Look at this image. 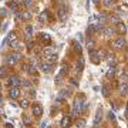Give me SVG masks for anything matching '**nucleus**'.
<instances>
[{"instance_id":"f257e3e1","label":"nucleus","mask_w":128,"mask_h":128,"mask_svg":"<svg viewBox=\"0 0 128 128\" xmlns=\"http://www.w3.org/2000/svg\"><path fill=\"white\" fill-rule=\"evenodd\" d=\"M84 105H85V103H84L81 98H77L76 101H74V105H73V112H71V117H77V114L83 111V107H84Z\"/></svg>"},{"instance_id":"f03ea898","label":"nucleus","mask_w":128,"mask_h":128,"mask_svg":"<svg viewBox=\"0 0 128 128\" xmlns=\"http://www.w3.org/2000/svg\"><path fill=\"white\" fill-rule=\"evenodd\" d=\"M21 60V54L19 51H16L14 54H9L6 57V64L7 65H14V64L17 63V61H20Z\"/></svg>"},{"instance_id":"7ed1b4c3","label":"nucleus","mask_w":128,"mask_h":128,"mask_svg":"<svg viewBox=\"0 0 128 128\" xmlns=\"http://www.w3.org/2000/svg\"><path fill=\"white\" fill-rule=\"evenodd\" d=\"M21 81H23V80H20L17 76H10L9 80H7V84H9V87H20V85H21Z\"/></svg>"},{"instance_id":"20e7f679","label":"nucleus","mask_w":128,"mask_h":128,"mask_svg":"<svg viewBox=\"0 0 128 128\" xmlns=\"http://www.w3.org/2000/svg\"><path fill=\"white\" fill-rule=\"evenodd\" d=\"M67 14H68V12H67V7L65 6H60L57 10V16L60 20H65L67 19Z\"/></svg>"},{"instance_id":"39448f33","label":"nucleus","mask_w":128,"mask_h":128,"mask_svg":"<svg viewBox=\"0 0 128 128\" xmlns=\"http://www.w3.org/2000/svg\"><path fill=\"white\" fill-rule=\"evenodd\" d=\"M40 70L43 71V73H51L53 71V68H54V64H48V63H40Z\"/></svg>"},{"instance_id":"423d86ee","label":"nucleus","mask_w":128,"mask_h":128,"mask_svg":"<svg viewBox=\"0 0 128 128\" xmlns=\"http://www.w3.org/2000/svg\"><path fill=\"white\" fill-rule=\"evenodd\" d=\"M9 97L13 100H16L20 97V88L19 87H10V91H9Z\"/></svg>"},{"instance_id":"0eeeda50","label":"nucleus","mask_w":128,"mask_h":128,"mask_svg":"<svg viewBox=\"0 0 128 128\" xmlns=\"http://www.w3.org/2000/svg\"><path fill=\"white\" fill-rule=\"evenodd\" d=\"M31 112H33L34 117H41V114H43V107L40 104H34L31 107Z\"/></svg>"},{"instance_id":"6e6552de","label":"nucleus","mask_w":128,"mask_h":128,"mask_svg":"<svg viewBox=\"0 0 128 128\" xmlns=\"http://www.w3.org/2000/svg\"><path fill=\"white\" fill-rule=\"evenodd\" d=\"M67 73H68V65H63V67H61V70H60V73H58V76L56 77V81H57V83L61 81V78H63Z\"/></svg>"},{"instance_id":"1a4fd4ad","label":"nucleus","mask_w":128,"mask_h":128,"mask_svg":"<svg viewBox=\"0 0 128 128\" xmlns=\"http://www.w3.org/2000/svg\"><path fill=\"white\" fill-rule=\"evenodd\" d=\"M112 46L115 47V48H122V47L125 46V39L124 37H120V39H117V40H114V43H112Z\"/></svg>"},{"instance_id":"9d476101","label":"nucleus","mask_w":128,"mask_h":128,"mask_svg":"<svg viewBox=\"0 0 128 128\" xmlns=\"http://www.w3.org/2000/svg\"><path fill=\"white\" fill-rule=\"evenodd\" d=\"M115 30H117V33H120V34H125V31H127V26L122 23V21H120L118 24H115Z\"/></svg>"},{"instance_id":"9b49d317","label":"nucleus","mask_w":128,"mask_h":128,"mask_svg":"<svg viewBox=\"0 0 128 128\" xmlns=\"http://www.w3.org/2000/svg\"><path fill=\"white\" fill-rule=\"evenodd\" d=\"M7 7L10 9V12H13V13H19V3H16L14 0L9 1V3H7Z\"/></svg>"},{"instance_id":"f8f14e48","label":"nucleus","mask_w":128,"mask_h":128,"mask_svg":"<svg viewBox=\"0 0 128 128\" xmlns=\"http://www.w3.org/2000/svg\"><path fill=\"white\" fill-rule=\"evenodd\" d=\"M90 51V57H91V60H93L94 63L97 64V63H100V54H98V51H95V50H88Z\"/></svg>"},{"instance_id":"ddd939ff","label":"nucleus","mask_w":128,"mask_h":128,"mask_svg":"<svg viewBox=\"0 0 128 128\" xmlns=\"http://www.w3.org/2000/svg\"><path fill=\"white\" fill-rule=\"evenodd\" d=\"M10 47H12V48L14 50V51H20V50L23 48V46H21V43H20V41H17V40L12 41V43H10Z\"/></svg>"},{"instance_id":"4468645a","label":"nucleus","mask_w":128,"mask_h":128,"mask_svg":"<svg viewBox=\"0 0 128 128\" xmlns=\"http://www.w3.org/2000/svg\"><path fill=\"white\" fill-rule=\"evenodd\" d=\"M19 20H30L31 19V13L30 12H21L20 14H17Z\"/></svg>"},{"instance_id":"2eb2a0df","label":"nucleus","mask_w":128,"mask_h":128,"mask_svg":"<svg viewBox=\"0 0 128 128\" xmlns=\"http://www.w3.org/2000/svg\"><path fill=\"white\" fill-rule=\"evenodd\" d=\"M53 54H56V50H54L53 47H46V48H43V56H44V57H48V56H53Z\"/></svg>"},{"instance_id":"dca6fc26","label":"nucleus","mask_w":128,"mask_h":128,"mask_svg":"<svg viewBox=\"0 0 128 128\" xmlns=\"http://www.w3.org/2000/svg\"><path fill=\"white\" fill-rule=\"evenodd\" d=\"M101 118H103V110L98 108V110H97V114H95V118H94V125H98L100 121H101Z\"/></svg>"},{"instance_id":"f3484780","label":"nucleus","mask_w":128,"mask_h":128,"mask_svg":"<svg viewBox=\"0 0 128 128\" xmlns=\"http://www.w3.org/2000/svg\"><path fill=\"white\" fill-rule=\"evenodd\" d=\"M76 70L78 71V73H81V71L84 70V58L83 57L78 58V61H77V64H76Z\"/></svg>"},{"instance_id":"a211bd4d","label":"nucleus","mask_w":128,"mask_h":128,"mask_svg":"<svg viewBox=\"0 0 128 128\" xmlns=\"http://www.w3.org/2000/svg\"><path fill=\"white\" fill-rule=\"evenodd\" d=\"M120 93L121 94H128V83H122L121 81V84H120Z\"/></svg>"},{"instance_id":"6ab92c4d","label":"nucleus","mask_w":128,"mask_h":128,"mask_svg":"<svg viewBox=\"0 0 128 128\" xmlns=\"http://www.w3.org/2000/svg\"><path fill=\"white\" fill-rule=\"evenodd\" d=\"M47 17H48V13H47V10H44V12L40 13V16H39V21H40V23H46Z\"/></svg>"},{"instance_id":"aec40b11","label":"nucleus","mask_w":128,"mask_h":128,"mask_svg":"<svg viewBox=\"0 0 128 128\" xmlns=\"http://www.w3.org/2000/svg\"><path fill=\"white\" fill-rule=\"evenodd\" d=\"M70 122H71L70 117H64L63 120H61V127H63V128H68V127H70Z\"/></svg>"},{"instance_id":"412c9836","label":"nucleus","mask_w":128,"mask_h":128,"mask_svg":"<svg viewBox=\"0 0 128 128\" xmlns=\"http://www.w3.org/2000/svg\"><path fill=\"white\" fill-rule=\"evenodd\" d=\"M103 33H104L105 37H111L112 33H114V29H112V27H104V29H103Z\"/></svg>"},{"instance_id":"4be33fe9","label":"nucleus","mask_w":128,"mask_h":128,"mask_svg":"<svg viewBox=\"0 0 128 128\" xmlns=\"http://www.w3.org/2000/svg\"><path fill=\"white\" fill-rule=\"evenodd\" d=\"M40 39L43 43H47V44H50V41H51V39H50V36L47 34V33H41L40 34Z\"/></svg>"},{"instance_id":"5701e85b","label":"nucleus","mask_w":128,"mask_h":128,"mask_svg":"<svg viewBox=\"0 0 128 128\" xmlns=\"http://www.w3.org/2000/svg\"><path fill=\"white\" fill-rule=\"evenodd\" d=\"M56 61H57V54H53V56L46 57V63H48V64H54Z\"/></svg>"},{"instance_id":"b1692460","label":"nucleus","mask_w":128,"mask_h":128,"mask_svg":"<svg viewBox=\"0 0 128 128\" xmlns=\"http://www.w3.org/2000/svg\"><path fill=\"white\" fill-rule=\"evenodd\" d=\"M115 71H117V68L114 67V65H112V67H110V68H108V71H107V77H108V78L114 77V76H115Z\"/></svg>"},{"instance_id":"393cba45","label":"nucleus","mask_w":128,"mask_h":128,"mask_svg":"<svg viewBox=\"0 0 128 128\" xmlns=\"http://www.w3.org/2000/svg\"><path fill=\"white\" fill-rule=\"evenodd\" d=\"M21 87H24V88H31L33 87V85H31V81H29V80H23V81H21Z\"/></svg>"},{"instance_id":"a878e982","label":"nucleus","mask_w":128,"mask_h":128,"mask_svg":"<svg viewBox=\"0 0 128 128\" xmlns=\"http://www.w3.org/2000/svg\"><path fill=\"white\" fill-rule=\"evenodd\" d=\"M7 77V68L6 67H0V78Z\"/></svg>"},{"instance_id":"bb28decb","label":"nucleus","mask_w":128,"mask_h":128,"mask_svg":"<svg viewBox=\"0 0 128 128\" xmlns=\"http://www.w3.org/2000/svg\"><path fill=\"white\" fill-rule=\"evenodd\" d=\"M103 95H104V97H108V95H110V87H108V85H103Z\"/></svg>"},{"instance_id":"cd10ccee","label":"nucleus","mask_w":128,"mask_h":128,"mask_svg":"<svg viewBox=\"0 0 128 128\" xmlns=\"http://www.w3.org/2000/svg\"><path fill=\"white\" fill-rule=\"evenodd\" d=\"M77 128H85V120H77Z\"/></svg>"},{"instance_id":"c85d7f7f","label":"nucleus","mask_w":128,"mask_h":128,"mask_svg":"<svg viewBox=\"0 0 128 128\" xmlns=\"http://www.w3.org/2000/svg\"><path fill=\"white\" fill-rule=\"evenodd\" d=\"M110 21H111V23H114V24H118L121 20H120V17H118V16H111V17H110Z\"/></svg>"},{"instance_id":"c756f323","label":"nucleus","mask_w":128,"mask_h":128,"mask_svg":"<svg viewBox=\"0 0 128 128\" xmlns=\"http://www.w3.org/2000/svg\"><path fill=\"white\" fill-rule=\"evenodd\" d=\"M14 40H17V39H16V33H10V34L7 36V39H6V41H10V43L14 41Z\"/></svg>"},{"instance_id":"7c9ffc66","label":"nucleus","mask_w":128,"mask_h":128,"mask_svg":"<svg viewBox=\"0 0 128 128\" xmlns=\"http://www.w3.org/2000/svg\"><path fill=\"white\" fill-rule=\"evenodd\" d=\"M33 31H34L33 26H26V34H27V36H31V34H33Z\"/></svg>"},{"instance_id":"2f4dec72","label":"nucleus","mask_w":128,"mask_h":128,"mask_svg":"<svg viewBox=\"0 0 128 128\" xmlns=\"http://www.w3.org/2000/svg\"><path fill=\"white\" fill-rule=\"evenodd\" d=\"M107 60H108V63L110 64H112V63H115V56L114 54H107Z\"/></svg>"},{"instance_id":"473e14b6","label":"nucleus","mask_w":128,"mask_h":128,"mask_svg":"<svg viewBox=\"0 0 128 128\" xmlns=\"http://www.w3.org/2000/svg\"><path fill=\"white\" fill-rule=\"evenodd\" d=\"M29 100H21V101H20V107H21V108H27V107H29Z\"/></svg>"},{"instance_id":"72a5a7b5","label":"nucleus","mask_w":128,"mask_h":128,"mask_svg":"<svg viewBox=\"0 0 128 128\" xmlns=\"http://www.w3.org/2000/svg\"><path fill=\"white\" fill-rule=\"evenodd\" d=\"M103 3H104L105 7H111L114 4V0H103Z\"/></svg>"},{"instance_id":"f704fd0d","label":"nucleus","mask_w":128,"mask_h":128,"mask_svg":"<svg viewBox=\"0 0 128 128\" xmlns=\"http://www.w3.org/2000/svg\"><path fill=\"white\" fill-rule=\"evenodd\" d=\"M98 20H100V23H105V20H107V16H105L104 13H101L98 16Z\"/></svg>"},{"instance_id":"c9c22d12","label":"nucleus","mask_w":128,"mask_h":128,"mask_svg":"<svg viewBox=\"0 0 128 128\" xmlns=\"http://www.w3.org/2000/svg\"><path fill=\"white\" fill-rule=\"evenodd\" d=\"M74 48H76V51L78 53V54H81V44H80V43H76V44H74Z\"/></svg>"},{"instance_id":"e433bc0d","label":"nucleus","mask_w":128,"mask_h":128,"mask_svg":"<svg viewBox=\"0 0 128 128\" xmlns=\"http://www.w3.org/2000/svg\"><path fill=\"white\" fill-rule=\"evenodd\" d=\"M121 81L122 83H128V74H124V76L121 77Z\"/></svg>"},{"instance_id":"4c0bfd02","label":"nucleus","mask_w":128,"mask_h":128,"mask_svg":"<svg viewBox=\"0 0 128 128\" xmlns=\"http://www.w3.org/2000/svg\"><path fill=\"white\" fill-rule=\"evenodd\" d=\"M24 4H26L27 7H31V6H33V1H31V0H26V3H24Z\"/></svg>"},{"instance_id":"58836bf2","label":"nucleus","mask_w":128,"mask_h":128,"mask_svg":"<svg viewBox=\"0 0 128 128\" xmlns=\"http://www.w3.org/2000/svg\"><path fill=\"white\" fill-rule=\"evenodd\" d=\"M40 128H48V122H47V121H43V122H41V127Z\"/></svg>"},{"instance_id":"ea45409f","label":"nucleus","mask_w":128,"mask_h":128,"mask_svg":"<svg viewBox=\"0 0 128 128\" xmlns=\"http://www.w3.org/2000/svg\"><path fill=\"white\" fill-rule=\"evenodd\" d=\"M23 120H24V122H26V125H29V124H30V120H29V118H27L26 115L23 117Z\"/></svg>"},{"instance_id":"a19ab883","label":"nucleus","mask_w":128,"mask_h":128,"mask_svg":"<svg viewBox=\"0 0 128 128\" xmlns=\"http://www.w3.org/2000/svg\"><path fill=\"white\" fill-rule=\"evenodd\" d=\"M14 1H16V3H19V4H20V3H21V4H24V3H26V0H14Z\"/></svg>"},{"instance_id":"79ce46f5","label":"nucleus","mask_w":128,"mask_h":128,"mask_svg":"<svg viewBox=\"0 0 128 128\" xmlns=\"http://www.w3.org/2000/svg\"><path fill=\"white\" fill-rule=\"evenodd\" d=\"M93 3H94V4H98V3H100V0H93Z\"/></svg>"},{"instance_id":"37998d69","label":"nucleus","mask_w":128,"mask_h":128,"mask_svg":"<svg viewBox=\"0 0 128 128\" xmlns=\"http://www.w3.org/2000/svg\"><path fill=\"white\" fill-rule=\"evenodd\" d=\"M127 117H128V105H127Z\"/></svg>"},{"instance_id":"c03bdc74","label":"nucleus","mask_w":128,"mask_h":128,"mask_svg":"<svg viewBox=\"0 0 128 128\" xmlns=\"http://www.w3.org/2000/svg\"><path fill=\"white\" fill-rule=\"evenodd\" d=\"M0 91H1V84H0Z\"/></svg>"}]
</instances>
